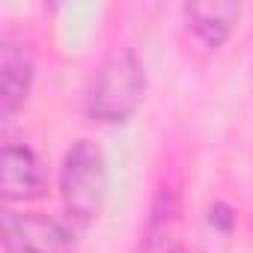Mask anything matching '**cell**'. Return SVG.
Here are the masks:
<instances>
[{"instance_id": "6da1fadb", "label": "cell", "mask_w": 253, "mask_h": 253, "mask_svg": "<svg viewBox=\"0 0 253 253\" xmlns=\"http://www.w3.org/2000/svg\"><path fill=\"white\" fill-rule=\"evenodd\" d=\"M146 66L131 48H113L95 66L86 92H84V113L101 125H122L128 122L143 98H146Z\"/></svg>"}, {"instance_id": "7a4b0ae2", "label": "cell", "mask_w": 253, "mask_h": 253, "mask_svg": "<svg viewBox=\"0 0 253 253\" xmlns=\"http://www.w3.org/2000/svg\"><path fill=\"white\" fill-rule=\"evenodd\" d=\"M107 197V161L104 152L81 137L75 140L60 167V200H63V217L69 226L81 235L98 214Z\"/></svg>"}, {"instance_id": "3957f363", "label": "cell", "mask_w": 253, "mask_h": 253, "mask_svg": "<svg viewBox=\"0 0 253 253\" xmlns=\"http://www.w3.org/2000/svg\"><path fill=\"white\" fill-rule=\"evenodd\" d=\"M78 232L66 217H48L39 211H3V247L6 253H72Z\"/></svg>"}, {"instance_id": "277c9868", "label": "cell", "mask_w": 253, "mask_h": 253, "mask_svg": "<svg viewBox=\"0 0 253 253\" xmlns=\"http://www.w3.org/2000/svg\"><path fill=\"white\" fill-rule=\"evenodd\" d=\"M36 78L33 48L18 33H6L0 39V113L9 122L30 98Z\"/></svg>"}, {"instance_id": "5b68a950", "label": "cell", "mask_w": 253, "mask_h": 253, "mask_svg": "<svg viewBox=\"0 0 253 253\" xmlns=\"http://www.w3.org/2000/svg\"><path fill=\"white\" fill-rule=\"evenodd\" d=\"M140 253H188L182 197L170 185L158 188L152 197L149 217L140 238Z\"/></svg>"}, {"instance_id": "8992f818", "label": "cell", "mask_w": 253, "mask_h": 253, "mask_svg": "<svg viewBox=\"0 0 253 253\" xmlns=\"http://www.w3.org/2000/svg\"><path fill=\"white\" fill-rule=\"evenodd\" d=\"M48 191V173L27 143H6L0 158V194L6 203H36Z\"/></svg>"}, {"instance_id": "52a82bcc", "label": "cell", "mask_w": 253, "mask_h": 253, "mask_svg": "<svg viewBox=\"0 0 253 253\" xmlns=\"http://www.w3.org/2000/svg\"><path fill=\"white\" fill-rule=\"evenodd\" d=\"M182 15H185V27L206 48L214 51L232 36L241 18V3H235V0H197V3L182 6Z\"/></svg>"}, {"instance_id": "ba28073f", "label": "cell", "mask_w": 253, "mask_h": 253, "mask_svg": "<svg viewBox=\"0 0 253 253\" xmlns=\"http://www.w3.org/2000/svg\"><path fill=\"white\" fill-rule=\"evenodd\" d=\"M235 235V211L226 203H214L203 226V253H226Z\"/></svg>"}]
</instances>
